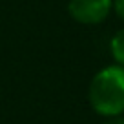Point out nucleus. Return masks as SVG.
I'll return each instance as SVG.
<instances>
[{"instance_id":"nucleus-2","label":"nucleus","mask_w":124,"mask_h":124,"mask_svg":"<svg viewBox=\"0 0 124 124\" xmlns=\"http://www.w3.org/2000/svg\"><path fill=\"white\" fill-rule=\"evenodd\" d=\"M68 11L73 20L93 26L108 18L111 11V0H70Z\"/></svg>"},{"instance_id":"nucleus-1","label":"nucleus","mask_w":124,"mask_h":124,"mask_svg":"<svg viewBox=\"0 0 124 124\" xmlns=\"http://www.w3.org/2000/svg\"><path fill=\"white\" fill-rule=\"evenodd\" d=\"M89 104L102 117H119L124 113V68L106 66L91 78Z\"/></svg>"},{"instance_id":"nucleus-3","label":"nucleus","mask_w":124,"mask_h":124,"mask_svg":"<svg viewBox=\"0 0 124 124\" xmlns=\"http://www.w3.org/2000/svg\"><path fill=\"white\" fill-rule=\"evenodd\" d=\"M109 49H111V55L117 60V64L124 68V27L113 35L111 42H109Z\"/></svg>"},{"instance_id":"nucleus-5","label":"nucleus","mask_w":124,"mask_h":124,"mask_svg":"<svg viewBox=\"0 0 124 124\" xmlns=\"http://www.w3.org/2000/svg\"><path fill=\"white\" fill-rule=\"evenodd\" d=\"M104 124H124V117H109V120H106Z\"/></svg>"},{"instance_id":"nucleus-4","label":"nucleus","mask_w":124,"mask_h":124,"mask_svg":"<svg viewBox=\"0 0 124 124\" xmlns=\"http://www.w3.org/2000/svg\"><path fill=\"white\" fill-rule=\"evenodd\" d=\"M111 8L120 20H124V0H111Z\"/></svg>"}]
</instances>
